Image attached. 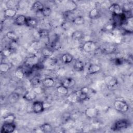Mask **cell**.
<instances>
[{"instance_id": "cell-7", "label": "cell", "mask_w": 133, "mask_h": 133, "mask_svg": "<svg viewBox=\"0 0 133 133\" xmlns=\"http://www.w3.org/2000/svg\"><path fill=\"white\" fill-rule=\"evenodd\" d=\"M45 109L44 103L42 101H36L33 103L32 109L34 113H40L44 111Z\"/></svg>"}, {"instance_id": "cell-35", "label": "cell", "mask_w": 133, "mask_h": 133, "mask_svg": "<svg viewBox=\"0 0 133 133\" xmlns=\"http://www.w3.org/2000/svg\"><path fill=\"white\" fill-rule=\"evenodd\" d=\"M43 17H47L50 15L51 13V9L48 7H44L42 10L40 12Z\"/></svg>"}, {"instance_id": "cell-38", "label": "cell", "mask_w": 133, "mask_h": 133, "mask_svg": "<svg viewBox=\"0 0 133 133\" xmlns=\"http://www.w3.org/2000/svg\"><path fill=\"white\" fill-rule=\"evenodd\" d=\"M42 54L44 57H47L51 56L53 54V51L49 48H44L42 50Z\"/></svg>"}, {"instance_id": "cell-18", "label": "cell", "mask_w": 133, "mask_h": 133, "mask_svg": "<svg viewBox=\"0 0 133 133\" xmlns=\"http://www.w3.org/2000/svg\"><path fill=\"white\" fill-rule=\"evenodd\" d=\"M4 16L6 17L12 18L16 15L17 10L14 9L7 8L5 10H4Z\"/></svg>"}, {"instance_id": "cell-9", "label": "cell", "mask_w": 133, "mask_h": 133, "mask_svg": "<svg viewBox=\"0 0 133 133\" xmlns=\"http://www.w3.org/2000/svg\"><path fill=\"white\" fill-rule=\"evenodd\" d=\"M75 80L73 78L71 77H68L64 79L61 83L62 85L65 86L68 89L73 87L75 85Z\"/></svg>"}, {"instance_id": "cell-15", "label": "cell", "mask_w": 133, "mask_h": 133, "mask_svg": "<svg viewBox=\"0 0 133 133\" xmlns=\"http://www.w3.org/2000/svg\"><path fill=\"white\" fill-rule=\"evenodd\" d=\"M36 97V94L33 90V91H29L27 90L23 98L28 101H32L34 100Z\"/></svg>"}, {"instance_id": "cell-16", "label": "cell", "mask_w": 133, "mask_h": 133, "mask_svg": "<svg viewBox=\"0 0 133 133\" xmlns=\"http://www.w3.org/2000/svg\"><path fill=\"white\" fill-rule=\"evenodd\" d=\"M71 37L75 41H79L84 37V33L81 31H75L72 33Z\"/></svg>"}, {"instance_id": "cell-10", "label": "cell", "mask_w": 133, "mask_h": 133, "mask_svg": "<svg viewBox=\"0 0 133 133\" xmlns=\"http://www.w3.org/2000/svg\"><path fill=\"white\" fill-rule=\"evenodd\" d=\"M65 7L66 9V11L72 12L76 9L77 6L76 3L73 1H68L65 4Z\"/></svg>"}, {"instance_id": "cell-28", "label": "cell", "mask_w": 133, "mask_h": 133, "mask_svg": "<svg viewBox=\"0 0 133 133\" xmlns=\"http://www.w3.org/2000/svg\"><path fill=\"white\" fill-rule=\"evenodd\" d=\"M132 8V4L130 3H124L122 7V12L123 13L125 12H131V10Z\"/></svg>"}, {"instance_id": "cell-8", "label": "cell", "mask_w": 133, "mask_h": 133, "mask_svg": "<svg viewBox=\"0 0 133 133\" xmlns=\"http://www.w3.org/2000/svg\"><path fill=\"white\" fill-rule=\"evenodd\" d=\"M85 114L89 118H94L97 116L98 110L96 108H88L85 111Z\"/></svg>"}, {"instance_id": "cell-2", "label": "cell", "mask_w": 133, "mask_h": 133, "mask_svg": "<svg viewBox=\"0 0 133 133\" xmlns=\"http://www.w3.org/2000/svg\"><path fill=\"white\" fill-rule=\"evenodd\" d=\"M129 123L128 121L125 119H121L117 121L112 127V129L114 130H121L126 129L128 127Z\"/></svg>"}, {"instance_id": "cell-21", "label": "cell", "mask_w": 133, "mask_h": 133, "mask_svg": "<svg viewBox=\"0 0 133 133\" xmlns=\"http://www.w3.org/2000/svg\"><path fill=\"white\" fill-rule=\"evenodd\" d=\"M74 69L77 72H81L84 70V65L82 61L77 60L74 64Z\"/></svg>"}, {"instance_id": "cell-41", "label": "cell", "mask_w": 133, "mask_h": 133, "mask_svg": "<svg viewBox=\"0 0 133 133\" xmlns=\"http://www.w3.org/2000/svg\"><path fill=\"white\" fill-rule=\"evenodd\" d=\"M114 26H115V25L113 24H109L106 25L105 30H108V31L112 30L114 29Z\"/></svg>"}, {"instance_id": "cell-40", "label": "cell", "mask_w": 133, "mask_h": 133, "mask_svg": "<svg viewBox=\"0 0 133 133\" xmlns=\"http://www.w3.org/2000/svg\"><path fill=\"white\" fill-rule=\"evenodd\" d=\"M81 91L87 95H88V94L89 92V88L88 87H82L81 89Z\"/></svg>"}, {"instance_id": "cell-13", "label": "cell", "mask_w": 133, "mask_h": 133, "mask_svg": "<svg viewBox=\"0 0 133 133\" xmlns=\"http://www.w3.org/2000/svg\"><path fill=\"white\" fill-rule=\"evenodd\" d=\"M44 5L43 4L39 1H36L32 5L31 9L33 11L38 12H41L42 9L44 8Z\"/></svg>"}, {"instance_id": "cell-3", "label": "cell", "mask_w": 133, "mask_h": 133, "mask_svg": "<svg viewBox=\"0 0 133 133\" xmlns=\"http://www.w3.org/2000/svg\"><path fill=\"white\" fill-rule=\"evenodd\" d=\"M104 82L105 85L109 88H113L117 86L118 81L117 78L112 75H107L104 77Z\"/></svg>"}, {"instance_id": "cell-23", "label": "cell", "mask_w": 133, "mask_h": 133, "mask_svg": "<svg viewBox=\"0 0 133 133\" xmlns=\"http://www.w3.org/2000/svg\"><path fill=\"white\" fill-rule=\"evenodd\" d=\"M73 56L69 54H64L61 57V60L64 63H69L72 61Z\"/></svg>"}, {"instance_id": "cell-25", "label": "cell", "mask_w": 133, "mask_h": 133, "mask_svg": "<svg viewBox=\"0 0 133 133\" xmlns=\"http://www.w3.org/2000/svg\"><path fill=\"white\" fill-rule=\"evenodd\" d=\"M19 2L15 0H10L7 2L6 6L7 8H11L16 9V8L19 5Z\"/></svg>"}, {"instance_id": "cell-34", "label": "cell", "mask_w": 133, "mask_h": 133, "mask_svg": "<svg viewBox=\"0 0 133 133\" xmlns=\"http://www.w3.org/2000/svg\"><path fill=\"white\" fill-rule=\"evenodd\" d=\"M38 35L41 38H46L49 37V32L46 29H41L38 31Z\"/></svg>"}, {"instance_id": "cell-42", "label": "cell", "mask_w": 133, "mask_h": 133, "mask_svg": "<svg viewBox=\"0 0 133 133\" xmlns=\"http://www.w3.org/2000/svg\"><path fill=\"white\" fill-rule=\"evenodd\" d=\"M33 91L36 94H40V93L42 92V88H41V87H34V88L33 89Z\"/></svg>"}, {"instance_id": "cell-29", "label": "cell", "mask_w": 133, "mask_h": 133, "mask_svg": "<svg viewBox=\"0 0 133 133\" xmlns=\"http://www.w3.org/2000/svg\"><path fill=\"white\" fill-rule=\"evenodd\" d=\"M11 66L9 63L2 62L0 64V71L2 73L7 72L10 69Z\"/></svg>"}, {"instance_id": "cell-12", "label": "cell", "mask_w": 133, "mask_h": 133, "mask_svg": "<svg viewBox=\"0 0 133 133\" xmlns=\"http://www.w3.org/2000/svg\"><path fill=\"white\" fill-rule=\"evenodd\" d=\"M101 68L98 64H90L88 68V72L90 74H94L100 71Z\"/></svg>"}, {"instance_id": "cell-44", "label": "cell", "mask_w": 133, "mask_h": 133, "mask_svg": "<svg viewBox=\"0 0 133 133\" xmlns=\"http://www.w3.org/2000/svg\"><path fill=\"white\" fill-rule=\"evenodd\" d=\"M115 63H116V64H121V63H122V60H120V59H117L115 60Z\"/></svg>"}, {"instance_id": "cell-37", "label": "cell", "mask_w": 133, "mask_h": 133, "mask_svg": "<svg viewBox=\"0 0 133 133\" xmlns=\"http://www.w3.org/2000/svg\"><path fill=\"white\" fill-rule=\"evenodd\" d=\"M26 91L27 90H26L25 88L23 86L18 87L14 90V91H15L20 96H24V95L25 94V93L26 92Z\"/></svg>"}, {"instance_id": "cell-14", "label": "cell", "mask_w": 133, "mask_h": 133, "mask_svg": "<svg viewBox=\"0 0 133 133\" xmlns=\"http://www.w3.org/2000/svg\"><path fill=\"white\" fill-rule=\"evenodd\" d=\"M27 18L22 15H18L15 19V23L18 25H23L26 24Z\"/></svg>"}, {"instance_id": "cell-26", "label": "cell", "mask_w": 133, "mask_h": 133, "mask_svg": "<svg viewBox=\"0 0 133 133\" xmlns=\"http://www.w3.org/2000/svg\"><path fill=\"white\" fill-rule=\"evenodd\" d=\"M72 22H73L74 24L76 25H82L84 23L85 19L83 16H76V17H74L72 20Z\"/></svg>"}, {"instance_id": "cell-31", "label": "cell", "mask_w": 133, "mask_h": 133, "mask_svg": "<svg viewBox=\"0 0 133 133\" xmlns=\"http://www.w3.org/2000/svg\"><path fill=\"white\" fill-rule=\"evenodd\" d=\"M6 36L9 39H10L12 42H16L18 39V37L17 34L12 31L8 32L6 33Z\"/></svg>"}, {"instance_id": "cell-33", "label": "cell", "mask_w": 133, "mask_h": 133, "mask_svg": "<svg viewBox=\"0 0 133 133\" xmlns=\"http://www.w3.org/2000/svg\"><path fill=\"white\" fill-rule=\"evenodd\" d=\"M26 25L30 27H34L37 25V21L36 19L35 18H27L26 21Z\"/></svg>"}, {"instance_id": "cell-11", "label": "cell", "mask_w": 133, "mask_h": 133, "mask_svg": "<svg viewBox=\"0 0 133 133\" xmlns=\"http://www.w3.org/2000/svg\"><path fill=\"white\" fill-rule=\"evenodd\" d=\"M20 96L18 94L14 91L8 96L7 99L9 103L14 104L16 103L18 101Z\"/></svg>"}, {"instance_id": "cell-5", "label": "cell", "mask_w": 133, "mask_h": 133, "mask_svg": "<svg viewBox=\"0 0 133 133\" xmlns=\"http://www.w3.org/2000/svg\"><path fill=\"white\" fill-rule=\"evenodd\" d=\"M16 128V125L14 123H4L1 127V132L2 133H11L15 131Z\"/></svg>"}, {"instance_id": "cell-17", "label": "cell", "mask_w": 133, "mask_h": 133, "mask_svg": "<svg viewBox=\"0 0 133 133\" xmlns=\"http://www.w3.org/2000/svg\"><path fill=\"white\" fill-rule=\"evenodd\" d=\"M40 129L44 133H50L52 131V127L48 123H45L42 124L40 126Z\"/></svg>"}, {"instance_id": "cell-27", "label": "cell", "mask_w": 133, "mask_h": 133, "mask_svg": "<svg viewBox=\"0 0 133 133\" xmlns=\"http://www.w3.org/2000/svg\"><path fill=\"white\" fill-rule=\"evenodd\" d=\"M67 100L71 103H74L78 101L76 91L73 92L69 95L67 97Z\"/></svg>"}, {"instance_id": "cell-1", "label": "cell", "mask_w": 133, "mask_h": 133, "mask_svg": "<svg viewBox=\"0 0 133 133\" xmlns=\"http://www.w3.org/2000/svg\"><path fill=\"white\" fill-rule=\"evenodd\" d=\"M114 109L122 113H125L127 112L129 109V107L128 104L124 101L121 100H115L113 104Z\"/></svg>"}, {"instance_id": "cell-20", "label": "cell", "mask_w": 133, "mask_h": 133, "mask_svg": "<svg viewBox=\"0 0 133 133\" xmlns=\"http://www.w3.org/2000/svg\"><path fill=\"white\" fill-rule=\"evenodd\" d=\"M42 83H43V85L45 87H46L47 88H50V87H51L54 86V83H55V81L52 78L48 77V78H45L43 81Z\"/></svg>"}, {"instance_id": "cell-30", "label": "cell", "mask_w": 133, "mask_h": 133, "mask_svg": "<svg viewBox=\"0 0 133 133\" xmlns=\"http://www.w3.org/2000/svg\"><path fill=\"white\" fill-rule=\"evenodd\" d=\"M68 90L69 89L68 88L62 85L61 84L57 87V91L59 94L63 95H66L68 93Z\"/></svg>"}, {"instance_id": "cell-24", "label": "cell", "mask_w": 133, "mask_h": 133, "mask_svg": "<svg viewBox=\"0 0 133 133\" xmlns=\"http://www.w3.org/2000/svg\"><path fill=\"white\" fill-rule=\"evenodd\" d=\"M15 75L17 78L21 79L24 78L25 75V73L23 69H22L21 68H18L15 71Z\"/></svg>"}, {"instance_id": "cell-36", "label": "cell", "mask_w": 133, "mask_h": 133, "mask_svg": "<svg viewBox=\"0 0 133 133\" xmlns=\"http://www.w3.org/2000/svg\"><path fill=\"white\" fill-rule=\"evenodd\" d=\"M77 95V99L78 101H83L85 100L87 98V94L82 92L81 90L76 91Z\"/></svg>"}, {"instance_id": "cell-4", "label": "cell", "mask_w": 133, "mask_h": 133, "mask_svg": "<svg viewBox=\"0 0 133 133\" xmlns=\"http://www.w3.org/2000/svg\"><path fill=\"white\" fill-rule=\"evenodd\" d=\"M108 10L112 14L113 16H119L123 13L122 7L116 3H114L111 5L108 8Z\"/></svg>"}, {"instance_id": "cell-43", "label": "cell", "mask_w": 133, "mask_h": 133, "mask_svg": "<svg viewBox=\"0 0 133 133\" xmlns=\"http://www.w3.org/2000/svg\"><path fill=\"white\" fill-rule=\"evenodd\" d=\"M39 83V79L37 78H34L32 80V84L34 85H37Z\"/></svg>"}, {"instance_id": "cell-19", "label": "cell", "mask_w": 133, "mask_h": 133, "mask_svg": "<svg viewBox=\"0 0 133 133\" xmlns=\"http://www.w3.org/2000/svg\"><path fill=\"white\" fill-rule=\"evenodd\" d=\"M100 15V12L99 10L96 8L91 9L88 14V16L90 19H96L99 17Z\"/></svg>"}, {"instance_id": "cell-32", "label": "cell", "mask_w": 133, "mask_h": 133, "mask_svg": "<svg viewBox=\"0 0 133 133\" xmlns=\"http://www.w3.org/2000/svg\"><path fill=\"white\" fill-rule=\"evenodd\" d=\"M16 119V116L12 114H10L4 117L3 120L4 123H12L14 122Z\"/></svg>"}, {"instance_id": "cell-39", "label": "cell", "mask_w": 133, "mask_h": 133, "mask_svg": "<svg viewBox=\"0 0 133 133\" xmlns=\"http://www.w3.org/2000/svg\"><path fill=\"white\" fill-rule=\"evenodd\" d=\"M12 53V50L10 48H5L2 51V55L5 57H8L10 56Z\"/></svg>"}, {"instance_id": "cell-22", "label": "cell", "mask_w": 133, "mask_h": 133, "mask_svg": "<svg viewBox=\"0 0 133 133\" xmlns=\"http://www.w3.org/2000/svg\"><path fill=\"white\" fill-rule=\"evenodd\" d=\"M38 63L37 58L35 56H32L27 59L26 61V65L32 67Z\"/></svg>"}, {"instance_id": "cell-6", "label": "cell", "mask_w": 133, "mask_h": 133, "mask_svg": "<svg viewBox=\"0 0 133 133\" xmlns=\"http://www.w3.org/2000/svg\"><path fill=\"white\" fill-rule=\"evenodd\" d=\"M82 48L84 51L90 52L96 50V45L94 42L92 41H88L83 44Z\"/></svg>"}]
</instances>
